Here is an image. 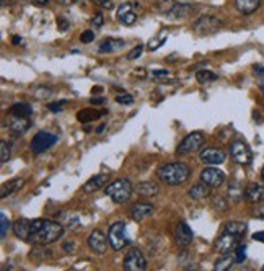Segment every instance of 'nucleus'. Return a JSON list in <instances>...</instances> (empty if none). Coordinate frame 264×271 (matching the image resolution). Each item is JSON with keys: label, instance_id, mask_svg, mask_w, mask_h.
I'll return each mask as SVG.
<instances>
[{"label": "nucleus", "instance_id": "36", "mask_svg": "<svg viewBox=\"0 0 264 271\" xmlns=\"http://www.w3.org/2000/svg\"><path fill=\"white\" fill-rule=\"evenodd\" d=\"M212 204H214L215 209L220 211V212H224V211L228 209L227 199H225V198H222V196H214V198H212Z\"/></svg>", "mask_w": 264, "mask_h": 271}, {"label": "nucleus", "instance_id": "40", "mask_svg": "<svg viewBox=\"0 0 264 271\" xmlns=\"http://www.w3.org/2000/svg\"><path fill=\"white\" fill-rule=\"evenodd\" d=\"M0 152H2V155H0V160H2V164L9 162V158H10V145L7 144V141L0 142Z\"/></svg>", "mask_w": 264, "mask_h": 271}, {"label": "nucleus", "instance_id": "44", "mask_svg": "<svg viewBox=\"0 0 264 271\" xmlns=\"http://www.w3.org/2000/svg\"><path fill=\"white\" fill-rule=\"evenodd\" d=\"M57 28H59V31L65 33V31L69 30V28H71V23H69V20H67V18L60 17V18H57Z\"/></svg>", "mask_w": 264, "mask_h": 271}, {"label": "nucleus", "instance_id": "45", "mask_svg": "<svg viewBox=\"0 0 264 271\" xmlns=\"http://www.w3.org/2000/svg\"><path fill=\"white\" fill-rule=\"evenodd\" d=\"M92 25L96 26V28H101L103 26V15L100 12H96L95 15L92 17Z\"/></svg>", "mask_w": 264, "mask_h": 271}, {"label": "nucleus", "instance_id": "30", "mask_svg": "<svg viewBox=\"0 0 264 271\" xmlns=\"http://www.w3.org/2000/svg\"><path fill=\"white\" fill-rule=\"evenodd\" d=\"M235 263V256H232L230 253H222V256L214 263V269L215 271H225L228 268H232V265Z\"/></svg>", "mask_w": 264, "mask_h": 271}, {"label": "nucleus", "instance_id": "48", "mask_svg": "<svg viewBox=\"0 0 264 271\" xmlns=\"http://www.w3.org/2000/svg\"><path fill=\"white\" fill-rule=\"evenodd\" d=\"M62 248H64L67 253H74V250H75V244H74V242H65V244L62 245Z\"/></svg>", "mask_w": 264, "mask_h": 271}, {"label": "nucleus", "instance_id": "27", "mask_svg": "<svg viewBox=\"0 0 264 271\" xmlns=\"http://www.w3.org/2000/svg\"><path fill=\"white\" fill-rule=\"evenodd\" d=\"M103 115L100 113L98 110H92V108H87V110H80L79 111V115H77V120L83 124H87V123H92V121H96V120H100Z\"/></svg>", "mask_w": 264, "mask_h": 271}, {"label": "nucleus", "instance_id": "25", "mask_svg": "<svg viewBox=\"0 0 264 271\" xmlns=\"http://www.w3.org/2000/svg\"><path fill=\"white\" fill-rule=\"evenodd\" d=\"M211 196V186L206 185L204 182H201L199 185H194L189 190V198L194 201H201Z\"/></svg>", "mask_w": 264, "mask_h": 271}, {"label": "nucleus", "instance_id": "7", "mask_svg": "<svg viewBox=\"0 0 264 271\" xmlns=\"http://www.w3.org/2000/svg\"><path fill=\"white\" fill-rule=\"evenodd\" d=\"M230 155L240 165H249L253 162V152L249 149V145L241 139H235L230 144Z\"/></svg>", "mask_w": 264, "mask_h": 271}, {"label": "nucleus", "instance_id": "61", "mask_svg": "<svg viewBox=\"0 0 264 271\" xmlns=\"http://www.w3.org/2000/svg\"><path fill=\"white\" fill-rule=\"evenodd\" d=\"M262 269H264V266H262Z\"/></svg>", "mask_w": 264, "mask_h": 271}, {"label": "nucleus", "instance_id": "9", "mask_svg": "<svg viewBox=\"0 0 264 271\" xmlns=\"http://www.w3.org/2000/svg\"><path fill=\"white\" fill-rule=\"evenodd\" d=\"M124 268L129 271H144L147 268V258L139 248H130L127 255L124 256Z\"/></svg>", "mask_w": 264, "mask_h": 271}, {"label": "nucleus", "instance_id": "51", "mask_svg": "<svg viewBox=\"0 0 264 271\" xmlns=\"http://www.w3.org/2000/svg\"><path fill=\"white\" fill-rule=\"evenodd\" d=\"M253 72L256 75H261V77H264V67L262 66H253Z\"/></svg>", "mask_w": 264, "mask_h": 271}, {"label": "nucleus", "instance_id": "31", "mask_svg": "<svg viewBox=\"0 0 264 271\" xmlns=\"http://www.w3.org/2000/svg\"><path fill=\"white\" fill-rule=\"evenodd\" d=\"M52 253H51V250H47L46 245H41V244H36V247H34L31 252H30V258L34 260V258H38V260H46V258H51Z\"/></svg>", "mask_w": 264, "mask_h": 271}, {"label": "nucleus", "instance_id": "39", "mask_svg": "<svg viewBox=\"0 0 264 271\" xmlns=\"http://www.w3.org/2000/svg\"><path fill=\"white\" fill-rule=\"evenodd\" d=\"M150 75H152V79L158 80V82L170 80V72H168V71H163V69H160V71H152Z\"/></svg>", "mask_w": 264, "mask_h": 271}, {"label": "nucleus", "instance_id": "15", "mask_svg": "<svg viewBox=\"0 0 264 271\" xmlns=\"http://www.w3.org/2000/svg\"><path fill=\"white\" fill-rule=\"evenodd\" d=\"M227 158V154L222 149L217 147H207L204 150H201V160L209 165H220L224 164Z\"/></svg>", "mask_w": 264, "mask_h": 271}, {"label": "nucleus", "instance_id": "53", "mask_svg": "<svg viewBox=\"0 0 264 271\" xmlns=\"http://www.w3.org/2000/svg\"><path fill=\"white\" fill-rule=\"evenodd\" d=\"M31 2H33L34 5H38V7H44V5H47V2H49V0H31Z\"/></svg>", "mask_w": 264, "mask_h": 271}, {"label": "nucleus", "instance_id": "16", "mask_svg": "<svg viewBox=\"0 0 264 271\" xmlns=\"http://www.w3.org/2000/svg\"><path fill=\"white\" fill-rule=\"evenodd\" d=\"M192 237H194V234H192V229L186 224V222H178V226L175 229V242H176V245L179 247H187L192 242Z\"/></svg>", "mask_w": 264, "mask_h": 271}, {"label": "nucleus", "instance_id": "56", "mask_svg": "<svg viewBox=\"0 0 264 271\" xmlns=\"http://www.w3.org/2000/svg\"><path fill=\"white\" fill-rule=\"evenodd\" d=\"M12 43H13V44H20V43H22V38H20V36H13Z\"/></svg>", "mask_w": 264, "mask_h": 271}, {"label": "nucleus", "instance_id": "24", "mask_svg": "<svg viewBox=\"0 0 264 271\" xmlns=\"http://www.w3.org/2000/svg\"><path fill=\"white\" fill-rule=\"evenodd\" d=\"M194 10H192V7L191 5H184V4H175V7L166 13L170 18L173 20H184L191 15Z\"/></svg>", "mask_w": 264, "mask_h": 271}, {"label": "nucleus", "instance_id": "38", "mask_svg": "<svg viewBox=\"0 0 264 271\" xmlns=\"http://www.w3.org/2000/svg\"><path fill=\"white\" fill-rule=\"evenodd\" d=\"M157 10L158 12H165V13H168L173 7H175V2L173 0H157Z\"/></svg>", "mask_w": 264, "mask_h": 271}, {"label": "nucleus", "instance_id": "29", "mask_svg": "<svg viewBox=\"0 0 264 271\" xmlns=\"http://www.w3.org/2000/svg\"><path fill=\"white\" fill-rule=\"evenodd\" d=\"M227 196L230 198V201H233V203H240L243 196H245V190L241 188V185L238 182H233V183H230V186H228Z\"/></svg>", "mask_w": 264, "mask_h": 271}, {"label": "nucleus", "instance_id": "23", "mask_svg": "<svg viewBox=\"0 0 264 271\" xmlns=\"http://www.w3.org/2000/svg\"><path fill=\"white\" fill-rule=\"evenodd\" d=\"M134 191L142 198H150V196H155V194H158L160 188H158V185L154 183V182H141L139 185H136Z\"/></svg>", "mask_w": 264, "mask_h": 271}, {"label": "nucleus", "instance_id": "55", "mask_svg": "<svg viewBox=\"0 0 264 271\" xmlns=\"http://www.w3.org/2000/svg\"><path fill=\"white\" fill-rule=\"evenodd\" d=\"M105 128H106V124H101V126L96 128V134H101L103 131H105Z\"/></svg>", "mask_w": 264, "mask_h": 271}, {"label": "nucleus", "instance_id": "21", "mask_svg": "<svg viewBox=\"0 0 264 271\" xmlns=\"http://www.w3.org/2000/svg\"><path fill=\"white\" fill-rule=\"evenodd\" d=\"M261 7V0H235V9L241 15H253Z\"/></svg>", "mask_w": 264, "mask_h": 271}, {"label": "nucleus", "instance_id": "28", "mask_svg": "<svg viewBox=\"0 0 264 271\" xmlns=\"http://www.w3.org/2000/svg\"><path fill=\"white\" fill-rule=\"evenodd\" d=\"M23 185V178H15V180H10L9 183H4L2 185V191H0V198H7L10 196V194L15 193L18 188H22Z\"/></svg>", "mask_w": 264, "mask_h": 271}, {"label": "nucleus", "instance_id": "18", "mask_svg": "<svg viewBox=\"0 0 264 271\" xmlns=\"http://www.w3.org/2000/svg\"><path fill=\"white\" fill-rule=\"evenodd\" d=\"M154 211H155V207L150 203H136L130 209V218L137 222H141L144 219L150 218L152 214H154Z\"/></svg>", "mask_w": 264, "mask_h": 271}, {"label": "nucleus", "instance_id": "12", "mask_svg": "<svg viewBox=\"0 0 264 271\" xmlns=\"http://www.w3.org/2000/svg\"><path fill=\"white\" fill-rule=\"evenodd\" d=\"M88 247L96 255L106 253V250L109 247L108 235H105L101 231H93L92 234H90V237H88Z\"/></svg>", "mask_w": 264, "mask_h": 271}, {"label": "nucleus", "instance_id": "6", "mask_svg": "<svg viewBox=\"0 0 264 271\" xmlns=\"http://www.w3.org/2000/svg\"><path fill=\"white\" fill-rule=\"evenodd\" d=\"M204 144V134L201 131H194V133L187 134L179 145L176 147V154L179 155H187L192 154V152H197Z\"/></svg>", "mask_w": 264, "mask_h": 271}, {"label": "nucleus", "instance_id": "60", "mask_svg": "<svg viewBox=\"0 0 264 271\" xmlns=\"http://www.w3.org/2000/svg\"><path fill=\"white\" fill-rule=\"evenodd\" d=\"M7 5V0H2V7H5Z\"/></svg>", "mask_w": 264, "mask_h": 271}, {"label": "nucleus", "instance_id": "47", "mask_svg": "<svg viewBox=\"0 0 264 271\" xmlns=\"http://www.w3.org/2000/svg\"><path fill=\"white\" fill-rule=\"evenodd\" d=\"M64 103H65V101L49 103V105H47V110H49V111H54V113H57V111H60V110H62V106H64Z\"/></svg>", "mask_w": 264, "mask_h": 271}, {"label": "nucleus", "instance_id": "20", "mask_svg": "<svg viewBox=\"0 0 264 271\" xmlns=\"http://www.w3.org/2000/svg\"><path fill=\"white\" fill-rule=\"evenodd\" d=\"M245 198L253 204H259L261 201H264V186L259 183H251L248 185V188L245 190Z\"/></svg>", "mask_w": 264, "mask_h": 271}, {"label": "nucleus", "instance_id": "57", "mask_svg": "<svg viewBox=\"0 0 264 271\" xmlns=\"http://www.w3.org/2000/svg\"><path fill=\"white\" fill-rule=\"evenodd\" d=\"M103 92V87H93V95H96V93H101Z\"/></svg>", "mask_w": 264, "mask_h": 271}, {"label": "nucleus", "instance_id": "33", "mask_svg": "<svg viewBox=\"0 0 264 271\" xmlns=\"http://www.w3.org/2000/svg\"><path fill=\"white\" fill-rule=\"evenodd\" d=\"M196 79H197L199 83H203V85H206V83H212V82H215L219 77H217V75H215L214 72H211V71H199V72L196 74Z\"/></svg>", "mask_w": 264, "mask_h": 271}, {"label": "nucleus", "instance_id": "13", "mask_svg": "<svg viewBox=\"0 0 264 271\" xmlns=\"http://www.w3.org/2000/svg\"><path fill=\"white\" fill-rule=\"evenodd\" d=\"M238 244H240V237L222 232L220 237L215 240V250H217L219 253H232L235 252V248L238 247Z\"/></svg>", "mask_w": 264, "mask_h": 271}, {"label": "nucleus", "instance_id": "42", "mask_svg": "<svg viewBox=\"0 0 264 271\" xmlns=\"http://www.w3.org/2000/svg\"><path fill=\"white\" fill-rule=\"evenodd\" d=\"M80 41H82V43H85V44L93 43V41H95V33H93L92 30L83 31V33L80 34Z\"/></svg>", "mask_w": 264, "mask_h": 271}, {"label": "nucleus", "instance_id": "3", "mask_svg": "<svg viewBox=\"0 0 264 271\" xmlns=\"http://www.w3.org/2000/svg\"><path fill=\"white\" fill-rule=\"evenodd\" d=\"M106 194L117 204L127 203L134 194V186L127 178H117L106 186Z\"/></svg>", "mask_w": 264, "mask_h": 271}, {"label": "nucleus", "instance_id": "49", "mask_svg": "<svg viewBox=\"0 0 264 271\" xmlns=\"http://www.w3.org/2000/svg\"><path fill=\"white\" fill-rule=\"evenodd\" d=\"M254 216L256 218H259V219H264V206H256V209H254Z\"/></svg>", "mask_w": 264, "mask_h": 271}, {"label": "nucleus", "instance_id": "1", "mask_svg": "<svg viewBox=\"0 0 264 271\" xmlns=\"http://www.w3.org/2000/svg\"><path fill=\"white\" fill-rule=\"evenodd\" d=\"M64 235V227L55 221L34 219L31 221V231L28 237V244L51 245Z\"/></svg>", "mask_w": 264, "mask_h": 271}, {"label": "nucleus", "instance_id": "4", "mask_svg": "<svg viewBox=\"0 0 264 271\" xmlns=\"http://www.w3.org/2000/svg\"><path fill=\"white\" fill-rule=\"evenodd\" d=\"M106 235H108L109 247L114 252H119L126 245H129V240L126 237V224L124 222H114L113 226H109Z\"/></svg>", "mask_w": 264, "mask_h": 271}, {"label": "nucleus", "instance_id": "32", "mask_svg": "<svg viewBox=\"0 0 264 271\" xmlns=\"http://www.w3.org/2000/svg\"><path fill=\"white\" fill-rule=\"evenodd\" d=\"M9 113L18 115V116H31L33 115V108L28 105V103H15V105L10 106Z\"/></svg>", "mask_w": 264, "mask_h": 271}, {"label": "nucleus", "instance_id": "59", "mask_svg": "<svg viewBox=\"0 0 264 271\" xmlns=\"http://www.w3.org/2000/svg\"><path fill=\"white\" fill-rule=\"evenodd\" d=\"M261 92H262V95H264V83H261Z\"/></svg>", "mask_w": 264, "mask_h": 271}, {"label": "nucleus", "instance_id": "10", "mask_svg": "<svg viewBox=\"0 0 264 271\" xmlns=\"http://www.w3.org/2000/svg\"><path fill=\"white\" fill-rule=\"evenodd\" d=\"M7 120H9V131L13 136H23L26 131L31 128L30 116H18V115L9 113Z\"/></svg>", "mask_w": 264, "mask_h": 271}, {"label": "nucleus", "instance_id": "50", "mask_svg": "<svg viewBox=\"0 0 264 271\" xmlns=\"http://www.w3.org/2000/svg\"><path fill=\"white\" fill-rule=\"evenodd\" d=\"M253 240H256V242H262V244H264V231L253 234Z\"/></svg>", "mask_w": 264, "mask_h": 271}, {"label": "nucleus", "instance_id": "11", "mask_svg": "<svg viewBox=\"0 0 264 271\" xmlns=\"http://www.w3.org/2000/svg\"><path fill=\"white\" fill-rule=\"evenodd\" d=\"M201 182L209 185L211 188H220V186L225 183V173L219 169L209 167V169H204L201 172Z\"/></svg>", "mask_w": 264, "mask_h": 271}, {"label": "nucleus", "instance_id": "22", "mask_svg": "<svg viewBox=\"0 0 264 271\" xmlns=\"http://www.w3.org/2000/svg\"><path fill=\"white\" fill-rule=\"evenodd\" d=\"M30 231H31V221H28L25 218L18 219L15 224H13V232L15 235L23 242H28V237H30Z\"/></svg>", "mask_w": 264, "mask_h": 271}, {"label": "nucleus", "instance_id": "26", "mask_svg": "<svg viewBox=\"0 0 264 271\" xmlns=\"http://www.w3.org/2000/svg\"><path fill=\"white\" fill-rule=\"evenodd\" d=\"M246 229L248 226L245 222H238V221H232V222H227L222 229V232H227V234H232V235H237V237H243L246 234Z\"/></svg>", "mask_w": 264, "mask_h": 271}, {"label": "nucleus", "instance_id": "52", "mask_svg": "<svg viewBox=\"0 0 264 271\" xmlns=\"http://www.w3.org/2000/svg\"><path fill=\"white\" fill-rule=\"evenodd\" d=\"M55 4H60V5H71L74 2H77V0H54Z\"/></svg>", "mask_w": 264, "mask_h": 271}, {"label": "nucleus", "instance_id": "34", "mask_svg": "<svg viewBox=\"0 0 264 271\" xmlns=\"http://www.w3.org/2000/svg\"><path fill=\"white\" fill-rule=\"evenodd\" d=\"M165 41H166V34H157V36H154L150 41H149V49L150 51H157L160 46H163L165 44Z\"/></svg>", "mask_w": 264, "mask_h": 271}, {"label": "nucleus", "instance_id": "43", "mask_svg": "<svg viewBox=\"0 0 264 271\" xmlns=\"http://www.w3.org/2000/svg\"><path fill=\"white\" fill-rule=\"evenodd\" d=\"M116 101L119 103V105H132V103H134V98L127 93H124V95H117Z\"/></svg>", "mask_w": 264, "mask_h": 271}, {"label": "nucleus", "instance_id": "2", "mask_svg": "<svg viewBox=\"0 0 264 271\" xmlns=\"http://www.w3.org/2000/svg\"><path fill=\"white\" fill-rule=\"evenodd\" d=\"M157 177L162 180L165 185L170 186H179L187 182L191 177V169L183 162H170L163 164L157 169Z\"/></svg>", "mask_w": 264, "mask_h": 271}, {"label": "nucleus", "instance_id": "54", "mask_svg": "<svg viewBox=\"0 0 264 271\" xmlns=\"http://www.w3.org/2000/svg\"><path fill=\"white\" fill-rule=\"evenodd\" d=\"M90 103H93V105H103V103H105V98H92Z\"/></svg>", "mask_w": 264, "mask_h": 271}, {"label": "nucleus", "instance_id": "41", "mask_svg": "<svg viewBox=\"0 0 264 271\" xmlns=\"http://www.w3.org/2000/svg\"><path fill=\"white\" fill-rule=\"evenodd\" d=\"M142 52H144V46H142V44H139V46L134 47V49H130V51H129L127 59H129V61L139 59V58H141V56H142Z\"/></svg>", "mask_w": 264, "mask_h": 271}, {"label": "nucleus", "instance_id": "14", "mask_svg": "<svg viewBox=\"0 0 264 271\" xmlns=\"http://www.w3.org/2000/svg\"><path fill=\"white\" fill-rule=\"evenodd\" d=\"M116 18H117V22L124 26L134 25L136 20H137V13L134 10V5L129 4V2L121 4L119 9H117V12H116Z\"/></svg>", "mask_w": 264, "mask_h": 271}, {"label": "nucleus", "instance_id": "35", "mask_svg": "<svg viewBox=\"0 0 264 271\" xmlns=\"http://www.w3.org/2000/svg\"><path fill=\"white\" fill-rule=\"evenodd\" d=\"M9 229H10V219L7 218L5 212H2V214H0V237L5 239V235H7V232H9Z\"/></svg>", "mask_w": 264, "mask_h": 271}, {"label": "nucleus", "instance_id": "8", "mask_svg": "<svg viewBox=\"0 0 264 271\" xmlns=\"http://www.w3.org/2000/svg\"><path fill=\"white\" fill-rule=\"evenodd\" d=\"M55 141H57V136H54L51 133H46V131H39V133L33 137V141L30 144L31 152L34 155L43 154V152H46L47 149L52 147V145L55 144Z\"/></svg>", "mask_w": 264, "mask_h": 271}, {"label": "nucleus", "instance_id": "17", "mask_svg": "<svg viewBox=\"0 0 264 271\" xmlns=\"http://www.w3.org/2000/svg\"><path fill=\"white\" fill-rule=\"evenodd\" d=\"M108 180H109V175H108V173H101V175H95V177H92L85 185L82 186V191H83V193H87V194H92V193H95V191L101 190L103 186H106Z\"/></svg>", "mask_w": 264, "mask_h": 271}, {"label": "nucleus", "instance_id": "58", "mask_svg": "<svg viewBox=\"0 0 264 271\" xmlns=\"http://www.w3.org/2000/svg\"><path fill=\"white\" fill-rule=\"evenodd\" d=\"M261 180H262V182H264V169L261 170Z\"/></svg>", "mask_w": 264, "mask_h": 271}, {"label": "nucleus", "instance_id": "19", "mask_svg": "<svg viewBox=\"0 0 264 271\" xmlns=\"http://www.w3.org/2000/svg\"><path fill=\"white\" fill-rule=\"evenodd\" d=\"M126 46V41L124 39H117V38H106L103 39L98 44V51L100 54H111V52H117L121 51L122 47Z\"/></svg>", "mask_w": 264, "mask_h": 271}, {"label": "nucleus", "instance_id": "46", "mask_svg": "<svg viewBox=\"0 0 264 271\" xmlns=\"http://www.w3.org/2000/svg\"><path fill=\"white\" fill-rule=\"evenodd\" d=\"M93 2L96 4V5H100L101 9H108V10H111L113 9V0H93Z\"/></svg>", "mask_w": 264, "mask_h": 271}, {"label": "nucleus", "instance_id": "5", "mask_svg": "<svg viewBox=\"0 0 264 271\" xmlns=\"http://www.w3.org/2000/svg\"><path fill=\"white\" fill-rule=\"evenodd\" d=\"M222 28V22L217 17L212 15H204L197 18L192 25V31L199 34V36H211V34H215Z\"/></svg>", "mask_w": 264, "mask_h": 271}, {"label": "nucleus", "instance_id": "37", "mask_svg": "<svg viewBox=\"0 0 264 271\" xmlns=\"http://www.w3.org/2000/svg\"><path fill=\"white\" fill-rule=\"evenodd\" d=\"M246 260V245L238 244V247L235 248V263H243Z\"/></svg>", "mask_w": 264, "mask_h": 271}]
</instances>
